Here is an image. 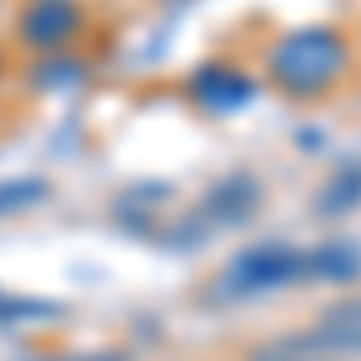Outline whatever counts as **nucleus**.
I'll return each mask as SVG.
<instances>
[{"label": "nucleus", "mask_w": 361, "mask_h": 361, "mask_svg": "<svg viewBox=\"0 0 361 361\" xmlns=\"http://www.w3.org/2000/svg\"><path fill=\"white\" fill-rule=\"evenodd\" d=\"M188 97H193L202 111L231 116V111H246L250 102H255V78H250L246 68H236V63L212 58V63H197V68H193V78H188Z\"/></svg>", "instance_id": "nucleus-3"}, {"label": "nucleus", "mask_w": 361, "mask_h": 361, "mask_svg": "<svg viewBox=\"0 0 361 361\" xmlns=\"http://www.w3.org/2000/svg\"><path fill=\"white\" fill-rule=\"evenodd\" d=\"M44 197H49V183L44 178H10V183H0V217L25 212L34 202H44Z\"/></svg>", "instance_id": "nucleus-10"}, {"label": "nucleus", "mask_w": 361, "mask_h": 361, "mask_svg": "<svg viewBox=\"0 0 361 361\" xmlns=\"http://www.w3.org/2000/svg\"><path fill=\"white\" fill-rule=\"evenodd\" d=\"M289 347L299 352H361V299H347V304H333L318 313V328L308 337H294Z\"/></svg>", "instance_id": "nucleus-5"}, {"label": "nucleus", "mask_w": 361, "mask_h": 361, "mask_svg": "<svg viewBox=\"0 0 361 361\" xmlns=\"http://www.w3.org/2000/svg\"><path fill=\"white\" fill-rule=\"evenodd\" d=\"M0 68H5V58H0Z\"/></svg>", "instance_id": "nucleus-14"}, {"label": "nucleus", "mask_w": 361, "mask_h": 361, "mask_svg": "<svg viewBox=\"0 0 361 361\" xmlns=\"http://www.w3.org/2000/svg\"><path fill=\"white\" fill-rule=\"evenodd\" d=\"M39 361H126V352H73V357H39Z\"/></svg>", "instance_id": "nucleus-12"}, {"label": "nucleus", "mask_w": 361, "mask_h": 361, "mask_svg": "<svg viewBox=\"0 0 361 361\" xmlns=\"http://www.w3.org/2000/svg\"><path fill=\"white\" fill-rule=\"evenodd\" d=\"M308 275L333 279V284L357 279L361 275V246H352V241H328V246H318L308 255Z\"/></svg>", "instance_id": "nucleus-7"}, {"label": "nucleus", "mask_w": 361, "mask_h": 361, "mask_svg": "<svg viewBox=\"0 0 361 361\" xmlns=\"http://www.w3.org/2000/svg\"><path fill=\"white\" fill-rule=\"evenodd\" d=\"M361 202V164L342 169V173H333L323 188H318V212H328V217H342V212H352Z\"/></svg>", "instance_id": "nucleus-9"}, {"label": "nucleus", "mask_w": 361, "mask_h": 361, "mask_svg": "<svg viewBox=\"0 0 361 361\" xmlns=\"http://www.w3.org/2000/svg\"><path fill=\"white\" fill-rule=\"evenodd\" d=\"M202 212L217 226H241L260 212V183L250 173H231L222 183H212V193L202 197Z\"/></svg>", "instance_id": "nucleus-6"}, {"label": "nucleus", "mask_w": 361, "mask_h": 361, "mask_svg": "<svg viewBox=\"0 0 361 361\" xmlns=\"http://www.w3.org/2000/svg\"><path fill=\"white\" fill-rule=\"evenodd\" d=\"M265 68H270V82L284 92V97H299V102H313V97H328L347 68H352V44L347 34L333 25H304L279 34L265 54Z\"/></svg>", "instance_id": "nucleus-1"}, {"label": "nucleus", "mask_w": 361, "mask_h": 361, "mask_svg": "<svg viewBox=\"0 0 361 361\" xmlns=\"http://www.w3.org/2000/svg\"><path fill=\"white\" fill-rule=\"evenodd\" d=\"M260 361H313V357H308V352H299V347H284L279 357H275V352H265Z\"/></svg>", "instance_id": "nucleus-13"}, {"label": "nucleus", "mask_w": 361, "mask_h": 361, "mask_svg": "<svg viewBox=\"0 0 361 361\" xmlns=\"http://www.w3.org/2000/svg\"><path fill=\"white\" fill-rule=\"evenodd\" d=\"M308 275V255L294 246H250L241 250L231 265L222 270L217 289L231 294V299H255V294H270V289H284V284H299Z\"/></svg>", "instance_id": "nucleus-2"}, {"label": "nucleus", "mask_w": 361, "mask_h": 361, "mask_svg": "<svg viewBox=\"0 0 361 361\" xmlns=\"http://www.w3.org/2000/svg\"><path fill=\"white\" fill-rule=\"evenodd\" d=\"M29 318H58V308L44 299H20V294L0 289V323H29Z\"/></svg>", "instance_id": "nucleus-11"}, {"label": "nucleus", "mask_w": 361, "mask_h": 361, "mask_svg": "<svg viewBox=\"0 0 361 361\" xmlns=\"http://www.w3.org/2000/svg\"><path fill=\"white\" fill-rule=\"evenodd\" d=\"M82 34V10L73 0H29L20 10V44L34 54H58Z\"/></svg>", "instance_id": "nucleus-4"}, {"label": "nucleus", "mask_w": 361, "mask_h": 361, "mask_svg": "<svg viewBox=\"0 0 361 361\" xmlns=\"http://www.w3.org/2000/svg\"><path fill=\"white\" fill-rule=\"evenodd\" d=\"M82 78H87V63L82 58H68V54H44L34 63V73H29V82L39 87V92H68Z\"/></svg>", "instance_id": "nucleus-8"}]
</instances>
